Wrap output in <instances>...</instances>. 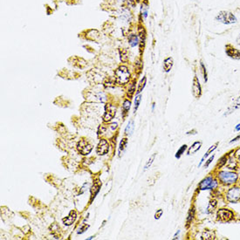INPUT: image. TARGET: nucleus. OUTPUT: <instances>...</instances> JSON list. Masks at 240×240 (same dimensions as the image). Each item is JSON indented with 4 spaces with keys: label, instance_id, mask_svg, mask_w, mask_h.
Masks as SVG:
<instances>
[{
    "label": "nucleus",
    "instance_id": "1",
    "mask_svg": "<svg viewBox=\"0 0 240 240\" xmlns=\"http://www.w3.org/2000/svg\"><path fill=\"white\" fill-rule=\"evenodd\" d=\"M215 19L224 25H232L238 22L236 16L232 12L227 11H219L218 15L216 16Z\"/></svg>",
    "mask_w": 240,
    "mask_h": 240
},
{
    "label": "nucleus",
    "instance_id": "2",
    "mask_svg": "<svg viewBox=\"0 0 240 240\" xmlns=\"http://www.w3.org/2000/svg\"><path fill=\"white\" fill-rule=\"evenodd\" d=\"M219 181L224 185H230L237 182L239 175L235 172L231 171H220L218 174Z\"/></svg>",
    "mask_w": 240,
    "mask_h": 240
},
{
    "label": "nucleus",
    "instance_id": "3",
    "mask_svg": "<svg viewBox=\"0 0 240 240\" xmlns=\"http://www.w3.org/2000/svg\"><path fill=\"white\" fill-rule=\"evenodd\" d=\"M114 76H115V80L116 82L120 85H124L126 84L130 77V73L128 69V67L121 65L120 67H118L115 72H114Z\"/></svg>",
    "mask_w": 240,
    "mask_h": 240
},
{
    "label": "nucleus",
    "instance_id": "4",
    "mask_svg": "<svg viewBox=\"0 0 240 240\" xmlns=\"http://www.w3.org/2000/svg\"><path fill=\"white\" fill-rule=\"evenodd\" d=\"M218 186V182L212 177L207 176L203 179L200 184H198V188L200 190H206V189H214Z\"/></svg>",
    "mask_w": 240,
    "mask_h": 240
},
{
    "label": "nucleus",
    "instance_id": "5",
    "mask_svg": "<svg viewBox=\"0 0 240 240\" xmlns=\"http://www.w3.org/2000/svg\"><path fill=\"white\" fill-rule=\"evenodd\" d=\"M226 199L230 203H238L240 200V188L232 187L226 192Z\"/></svg>",
    "mask_w": 240,
    "mask_h": 240
},
{
    "label": "nucleus",
    "instance_id": "6",
    "mask_svg": "<svg viewBox=\"0 0 240 240\" xmlns=\"http://www.w3.org/2000/svg\"><path fill=\"white\" fill-rule=\"evenodd\" d=\"M234 218V214L228 209H220L217 212V218L220 222H229Z\"/></svg>",
    "mask_w": 240,
    "mask_h": 240
},
{
    "label": "nucleus",
    "instance_id": "7",
    "mask_svg": "<svg viewBox=\"0 0 240 240\" xmlns=\"http://www.w3.org/2000/svg\"><path fill=\"white\" fill-rule=\"evenodd\" d=\"M77 149L78 151L80 153L81 155H87L88 154H90L92 149H93V146L92 144H90L89 142H87V140H80L78 145H77Z\"/></svg>",
    "mask_w": 240,
    "mask_h": 240
},
{
    "label": "nucleus",
    "instance_id": "8",
    "mask_svg": "<svg viewBox=\"0 0 240 240\" xmlns=\"http://www.w3.org/2000/svg\"><path fill=\"white\" fill-rule=\"evenodd\" d=\"M225 53L232 59L240 60V50L235 48L233 45L230 44L225 45Z\"/></svg>",
    "mask_w": 240,
    "mask_h": 240
},
{
    "label": "nucleus",
    "instance_id": "9",
    "mask_svg": "<svg viewBox=\"0 0 240 240\" xmlns=\"http://www.w3.org/2000/svg\"><path fill=\"white\" fill-rule=\"evenodd\" d=\"M192 94L196 99H199L202 95V87L196 75L194 76L193 82H192Z\"/></svg>",
    "mask_w": 240,
    "mask_h": 240
},
{
    "label": "nucleus",
    "instance_id": "10",
    "mask_svg": "<svg viewBox=\"0 0 240 240\" xmlns=\"http://www.w3.org/2000/svg\"><path fill=\"white\" fill-rule=\"evenodd\" d=\"M109 150V145L108 142H107V140L105 139H101L99 142L97 148H96V153L99 155H104L106 154H108Z\"/></svg>",
    "mask_w": 240,
    "mask_h": 240
},
{
    "label": "nucleus",
    "instance_id": "11",
    "mask_svg": "<svg viewBox=\"0 0 240 240\" xmlns=\"http://www.w3.org/2000/svg\"><path fill=\"white\" fill-rule=\"evenodd\" d=\"M115 113H116V108L114 106H112V105H107L106 106L105 114L103 115V120H104V121H107V122L110 121V120L114 117Z\"/></svg>",
    "mask_w": 240,
    "mask_h": 240
},
{
    "label": "nucleus",
    "instance_id": "12",
    "mask_svg": "<svg viewBox=\"0 0 240 240\" xmlns=\"http://www.w3.org/2000/svg\"><path fill=\"white\" fill-rule=\"evenodd\" d=\"M88 99L92 101H97V102H104L106 101L107 97L106 95L101 93V92H98V93H91L88 95Z\"/></svg>",
    "mask_w": 240,
    "mask_h": 240
},
{
    "label": "nucleus",
    "instance_id": "13",
    "mask_svg": "<svg viewBox=\"0 0 240 240\" xmlns=\"http://www.w3.org/2000/svg\"><path fill=\"white\" fill-rule=\"evenodd\" d=\"M76 218H77L76 211H75V210H71V211L69 212L68 216H67L66 218L62 219V222H63V224H64L65 225H66V226H70V225H72V224L75 222Z\"/></svg>",
    "mask_w": 240,
    "mask_h": 240
},
{
    "label": "nucleus",
    "instance_id": "14",
    "mask_svg": "<svg viewBox=\"0 0 240 240\" xmlns=\"http://www.w3.org/2000/svg\"><path fill=\"white\" fill-rule=\"evenodd\" d=\"M100 187H101V183L100 181H97V182H94V184H93V186L91 187V199H90V202H92L95 196H97V194L99 193V191L100 190Z\"/></svg>",
    "mask_w": 240,
    "mask_h": 240
},
{
    "label": "nucleus",
    "instance_id": "15",
    "mask_svg": "<svg viewBox=\"0 0 240 240\" xmlns=\"http://www.w3.org/2000/svg\"><path fill=\"white\" fill-rule=\"evenodd\" d=\"M240 108V96H239L238 98L234 100V102L230 105L229 107V108L227 109L226 113L224 114V115H229L230 114H232L234 111H236L237 109H239Z\"/></svg>",
    "mask_w": 240,
    "mask_h": 240
},
{
    "label": "nucleus",
    "instance_id": "16",
    "mask_svg": "<svg viewBox=\"0 0 240 240\" xmlns=\"http://www.w3.org/2000/svg\"><path fill=\"white\" fill-rule=\"evenodd\" d=\"M201 147H202V142H195L189 148V149H188V151H187V154L189 155H194V154H196L200 149H201Z\"/></svg>",
    "mask_w": 240,
    "mask_h": 240
},
{
    "label": "nucleus",
    "instance_id": "17",
    "mask_svg": "<svg viewBox=\"0 0 240 240\" xmlns=\"http://www.w3.org/2000/svg\"><path fill=\"white\" fill-rule=\"evenodd\" d=\"M174 64L173 59L171 57H169L167 59H165L163 61V70L165 73H169L170 72V70L172 69V66Z\"/></svg>",
    "mask_w": 240,
    "mask_h": 240
},
{
    "label": "nucleus",
    "instance_id": "18",
    "mask_svg": "<svg viewBox=\"0 0 240 240\" xmlns=\"http://www.w3.org/2000/svg\"><path fill=\"white\" fill-rule=\"evenodd\" d=\"M218 144H219V142H216L215 144H213L212 146H210V149H208L207 152L205 153V154L204 155V156L202 157V159H201V162H200V163H199V165H198L199 167H200V166L202 165V163H203L204 162V160H205V159L207 158L208 156H209V155H210L211 153L213 152V151H214L215 149H217V148H218Z\"/></svg>",
    "mask_w": 240,
    "mask_h": 240
},
{
    "label": "nucleus",
    "instance_id": "19",
    "mask_svg": "<svg viewBox=\"0 0 240 240\" xmlns=\"http://www.w3.org/2000/svg\"><path fill=\"white\" fill-rule=\"evenodd\" d=\"M195 212H196L195 207H192L189 210V211L188 213V217L186 218V227H189L190 225V224L194 218V216H195Z\"/></svg>",
    "mask_w": 240,
    "mask_h": 240
},
{
    "label": "nucleus",
    "instance_id": "20",
    "mask_svg": "<svg viewBox=\"0 0 240 240\" xmlns=\"http://www.w3.org/2000/svg\"><path fill=\"white\" fill-rule=\"evenodd\" d=\"M215 233L212 231V230H206L204 231L203 235H202V239H205V240H212L215 239Z\"/></svg>",
    "mask_w": 240,
    "mask_h": 240
},
{
    "label": "nucleus",
    "instance_id": "21",
    "mask_svg": "<svg viewBox=\"0 0 240 240\" xmlns=\"http://www.w3.org/2000/svg\"><path fill=\"white\" fill-rule=\"evenodd\" d=\"M217 205H218V202H217L215 199L210 200V203H209V205H208L207 207V213H212L213 210H214L216 209V207H217Z\"/></svg>",
    "mask_w": 240,
    "mask_h": 240
},
{
    "label": "nucleus",
    "instance_id": "22",
    "mask_svg": "<svg viewBox=\"0 0 240 240\" xmlns=\"http://www.w3.org/2000/svg\"><path fill=\"white\" fill-rule=\"evenodd\" d=\"M129 42L131 46H133V47L135 46V45H138V42H139V40H138V37H137L136 35L132 34V35L129 36Z\"/></svg>",
    "mask_w": 240,
    "mask_h": 240
},
{
    "label": "nucleus",
    "instance_id": "23",
    "mask_svg": "<svg viewBox=\"0 0 240 240\" xmlns=\"http://www.w3.org/2000/svg\"><path fill=\"white\" fill-rule=\"evenodd\" d=\"M134 120H130V121L129 122V124H128V126H127L126 129H125V133H126V134H129V135L132 134V133H133V131H134Z\"/></svg>",
    "mask_w": 240,
    "mask_h": 240
},
{
    "label": "nucleus",
    "instance_id": "24",
    "mask_svg": "<svg viewBox=\"0 0 240 240\" xmlns=\"http://www.w3.org/2000/svg\"><path fill=\"white\" fill-rule=\"evenodd\" d=\"M130 107H131V102L129 100H125V101L123 102V106H122V108H123V116H125V114L129 111Z\"/></svg>",
    "mask_w": 240,
    "mask_h": 240
},
{
    "label": "nucleus",
    "instance_id": "25",
    "mask_svg": "<svg viewBox=\"0 0 240 240\" xmlns=\"http://www.w3.org/2000/svg\"><path fill=\"white\" fill-rule=\"evenodd\" d=\"M187 147H188V146H187L186 144L183 145V146H182V147H181V148H180V149L177 150V152L175 153V158L179 159V158H180V157L183 155V154L185 152V150L187 149Z\"/></svg>",
    "mask_w": 240,
    "mask_h": 240
},
{
    "label": "nucleus",
    "instance_id": "26",
    "mask_svg": "<svg viewBox=\"0 0 240 240\" xmlns=\"http://www.w3.org/2000/svg\"><path fill=\"white\" fill-rule=\"evenodd\" d=\"M139 35H140V39H141V42L142 43H145V39H146V32L143 26H140L139 27Z\"/></svg>",
    "mask_w": 240,
    "mask_h": 240
},
{
    "label": "nucleus",
    "instance_id": "27",
    "mask_svg": "<svg viewBox=\"0 0 240 240\" xmlns=\"http://www.w3.org/2000/svg\"><path fill=\"white\" fill-rule=\"evenodd\" d=\"M155 156H156V154L155 153V154H153L152 155L150 156V158L148 160V162L146 163V164H145V167H144V170H147V169H149V167L152 165V163H154V160H155Z\"/></svg>",
    "mask_w": 240,
    "mask_h": 240
},
{
    "label": "nucleus",
    "instance_id": "28",
    "mask_svg": "<svg viewBox=\"0 0 240 240\" xmlns=\"http://www.w3.org/2000/svg\"><path fill=\"white\" fill-rule=\"evenodd\" d=\"M127 145H128V139H127V138H123L120 143V148H119L120 154H121V152H123V151L126 149Z\"/></svg>",
    "mask_w": 240,
    "mask_h": 240
},
{
    "label": "nucleus",
    "instance_id": "29",
    "mask_svg": "<svg viewBox=\"0 0 240 240\" xmlns=\"http://www.w3.org/2000/svg\"><path fill=\"white\" fill-rule=\"evenodd\" d=\"M200 66H201V72H202V74H203V77H204V80L205 82H207L208 75H207V71H206V67H205V65H204L203 62H201Z\"/></svg>",
    "mask_w": 240,
    "mask_h": 240
},
{
    "label": "nucleus",
    "instance_id": "30",
    "mask_svg": "<svg viewBox=\"0 0 240 240\" xmlns=\"http://www.w3.org/2000/svg\"><path fill=\"white\" fill-rule=\"evenodd\" d=\"M146 81H147V78L146 77H143V79H142V80L140 81V83H139V87H138V89H137V93L138 94H140L142 90H143V88L145 87V86H146Z\"/></svg>",
    "mask_w": 240,
    "mask_h": 240
},
{
    "label": "nucleus",
    "instance_id": "31",
    "mask_svg": "<svg viewBox=\"0 0 240 240\" xmlns=\"http://www.w3.org/2000/svg\"><path fill=\"white\" fill-rule=\"evenodd\" d=\"M141 99H142V96L140 94H138L134 99V113L137 111V109L139 108V105H140V102H141Z\"/></svg>",
    "mask_w": 240,
    "mask_h": 240
},
{
    "label": "nucleus",
    "instance_id": "32",
    "mask_svg": "<svg viewBox=\"0 0 240 240\" xmlns=\"http://www.w3.org/2000/svg\"><path fill=\"white\" fill-rule=\"evenodd\" d=\"M227 160H228L227 155H224V156H222V157L220 158V160H218V161H219L218 163V167L221 168V167L224 166V165L226 164V163H227Z\"/></svg>",
    "mask_w": 240,
    "mask_h": 240
},
{
    "label": "nucleus",
    "instance_id": "33",
    "mask_svg": "<svg viewBox=\"0 0 240 240\" xmlns=\"http://www.w3.org/2000/svg\"><path fill=\"white\" fill-rule=\"evenodd\" d=\"M134 90H135V82H133V83L130 85L129 88V92H128V94L131 96V95L134 94Z\"/></svg>",
    "mask_w": 240,
    "mask_h": 240
},
{
    "label": "nucleus",
    "instance_id": "34",
    "mask_svg": "<svg viewBox=\"0 0 240 240\" xmlns=\"http://www.w3.org/2000/svg\"><path fill=\"white\" fill-rule=\"evenodd\" d=\"M163 210L162 209H159V210L155 212V219H160V218H161L162 215H163Z\"/></svg>",
    "mask_w": 240,
    "mask_h": 240
},
{
    "label": "nucleus",
    "instance_id": "35",
    "mask_svg": "<svg viewBox=\"0 0 240 240\" xmlns=\"http://www.w3.org/2000/svg\"><path fill=\"white\" fill-rule=\"evenodd\" d=\"M88 228H89V225H88V224H84L83 226H81V227L80 228L79 231H78V233H79V234H82V233L85 232Z\"/></svg>",
    "mask_w": 240,
    "mask_h": 240
},
{
    "label": "nucleus",
    "instance_id": "36",
    "mask_svg": "<svg viewBox=\"0 0 240 240\" xmlns=\"http://www.w3.org/2000/svg\"><path fill=\"white\" fill-rule=\"evenodd\" d=\"M214 157H215V155H211V156H210V157L208 159V161L206 162V163H205V164H204V167H205V168H208V167H209V165L211 163V162L213 161Z\"/></svg>",
    "mask_w": 240,
    "mask_h": 240
},
{
    "label": "nucleus",
    "instance_id": "37",
    "mask_svg": "<svg viewBox=\"0 0 240 240\" xmlns=\"http://www.w3.org/2000/svg\"><path fill=\"white\" fill-rule=\"evenodd\" d=\"M239 139H240V134H239V135H238V136H237L236 138H234V139H233L232 141H230V143H232L233 142H236V141H238Z\"/></svg>",
    "mask_w": 240,
    "mask_h": 240
},
{
    "label": "nucleus",
    "instance_id": "38",
    "mask_svg": "<svg viewBox=\"0 0 240 240\" xmlns=\"http://www.w3.org/2000/svg\"><path fill=\"white\" fill-rule=\"evenodd\" d=\"M235 129H236L237 131H240V123H239V124H238V125L236 126Z\"/></svg>",
    "mask_w": 240,
    "mask_h": 240
},
{
    "label": "nucleus",
    "instance_id": "39",
    "mask_svg": "<svg viewBox=\"0 0 240 240\" xmlns=\"http://www.w3.org/2000/svg\"><path fill=\"white\" fill-rule=\"evenodd\" d=\"M237 42H238V44H239V45H240V35L239 36V38L237 39Z\"/></svg>",
    "mask_w": 240,
    "mask_h": 240
},
{
    "label": "nucleus",
    "instance_id": "40",
    "mask_svg": "<svg viewBox=\"0 0 240 240\" xmlns=\"http://www.w3.org/2000/svg\"><path fill=\"white\" fill-rule=\"evenodd\" d=\"M239 163H240V155H239Z\"/></svg>",
    "mask_w": 240,
    "mask_h": 240
}]
</instances>
